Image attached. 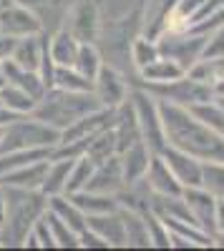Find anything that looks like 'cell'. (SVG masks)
<instances>
[{
	"instance_id": "6da1fadb",
	"label": "cell",
	"mask_w": 224,
	"mask_h": 251,
	"mask_svg": "<svg viewBox=\"0 0 224 251\" xmlns=\"http://www.w3.org/2000/svg\"><path fill=\"white\" fill-rule=\"evenodd\" d=\"M159 100L161 123H164V136L169 146L192 153L199 161H222L224 163V136L196 118L189 108L176 106L169 100Z\"/></svg>"
},
{
	"instance_id": "7a4b0ae2",
	"label": "cell",
	"mask_w": 224,
	"mask_h": 251,
	"mask_svg": "<svg viewBox=\"0 0 224 251\" xmlns=\"http://www.w3.org/2000/svg\"><path fill=\"white\" fill-rule=\"evenodd\" d=\"M3 188H5L8 211L3 228H0V246H23V239L30 231V226L48 208V199L40 191H28V188H10V186Z\"/></svg>"
},
{
	"instance_id": "3957f363",
	"label": "cell",
	"mask_w": 224,
	"mask_h": 251,
	"mask_svg": "<svg viewBox=\"0 0 224 251\" xmlns=\"http://www.w3.org/2000/svg\"><path fill=\"white\" fill-rule=\"evenodd\" d=\"M98 108H104V106L98 103L93 91L78 93V91H63V88H48L30 116L53 126L56 131H66L71 123H76L78 118H84Z\"/></svg>"
},
{
	"instance_id": "277c9868",
	"label": "cell",
	"mask_w": 224,
	"mask_h": 251,
	"mask_svg": "<svg viewBox=\"0 0 224 251\" xmlns=\"http://www.w3.org/2000/svg\"><path fill=\"white\" fill-rule=\"evenodd\" d=\"M60 141V131L38 121L35 116H15L0 138V153L10 151H30V149H56Z\"/></svg>"
},
{
	"instance_id": "5b68a950",
	"label": "cell",
	"mask_w": 224,
	"mask_h": 251,
	"mask_svg": "<svg viewBox=\"0 0 224 251\" xmlns=\"http://www.w3.org/2000/svg\"><path fill=\"white\" fill-rule=\"evenodd\" d=\"M131 106H134V116L139 123V133L149 143V149L154 153H159L167 146V136H164V123H161V111H159V100L156 96H151L146 88H136L129 93Z\"/></svg>"
},
{
	"instance_id": "8992f818",
	"label": "cell",
	"mask_w": 224,
	"mask_h": 251,
	"mask_svg": "<svg viewBox=\"0 0 224 251\" xmlns=\"http://www.w3.org/2000/svg\"><path fill=\"white\" fill-rule=\"evenodd\" d=\"M141 88H146L151 96H156L161 100L176 103V106H184V108H194V106H199V103L214 100V88L207 86V83L194 80L189 73H184L176 80H169V83H159V86H141Z\"/></svg>"
},
{
	"instance_id": "52a82bcc",
	"label": "cell",
	"mask_w": 224,
	"mask_h": 251,
	"mask_svg": "<svg viewBox=\"0 0 224 251\" xmlns=\"http://www.w3.org/2000/svg\"><path fill=\"white\" fill-rule=\"evenodd\" d=\"M207 38L209 35L194 33V30H164L156 38V43H159L161 55L176 60L184 71H189L194 63L201 58V53H204Z\"/></svg>"
},
{
	"instance_id": "ba28073f",
	"label": "cell",
	"mask_w": 224,
	"mask_h": 251,
	"mask_svg": "<svg viewBox=\"0 0 224 251\" xmlns=\"http://www.w3.org/2000/svg\"><path fill=\"white\" fill-rule=\"evenodd\" d=\"M63 20L66 23L60 28H66L68 33H73L81 43H96L98 35H101L98 0H73Z\"/></svg>"
},
{
	"instance_id": "9c48e42d",
	"label": "cell",
	"mask_w": 224,
	"mask_h": 251,
	"mask_svg": "<svg viewBox=\"0 0 224 251\" xmlns=\"http://www.w3.org/2000/svg\"><path fill=\"white\" fill-rule=\"evenodd\" d=\"M181 199H184L187 208L192 219L204 228V231L214 234V224H217V206H219V199L214 194H209L204 186H187L181 191Z\"/></svg>"
},
{
	"instance_id": "30bf717a",
	"label": "cell",
	"mask_w": 224,
	"mask_h": 251,
	"mask_svg": "<svg viewBox=\"0 0 224 251\" xmlns=\"http://www.w3.org/2000/svg\"><path fill=\"white\" fill-rule=\"evenodd\" d=\"M129 86H126V80L124 75H121L113 66H106L104 63V68L98 71V75L93 78V96L98 98V103L104 108H118L121 103H124L129 98Z\"/></svg>"
},
{
	"instance_id": "8fae6325",
	"label": "cell",
	"mask_w": 224,
	"mask_h": 251,
	"mask_svg": "<svg viewBox=\"0 0 224 251\" xmlns=\"http://www.w3.org/2000/svg\"><path fill=\"white\" fill-rule=\"evenodd\" d=\"M0 33L13 35V38H23V35H38L46 33L40 18L23 3H13L8 10L0 13Z\"/></svg>"
},
{
	"instance_id": "7c38bea8",
	"label": "cell",
	"mask_w": 224,
	"mask_h": 251,
	"mask_svg": "<svg viewBox=\"0 0 224 251\" xmlns=\"http://www.w3.org/2000/svg\"><path fill=\"white\" fill-rule=\"evenodd\" d=\"M161 158L167 161V166L171 169V174L176 176V181L181 186H201V161L194 158L192 153L176 149V146H164V149L159 151Z\"/></svg>"
},
{
	"instance_id": "4fadbf2b",
	"label": "cell",
	"mask_w": 224,
	"mask_h": 251,
	"mask_svg": "<svg viewBox=\"0 0 224 251\" xmlns=\"http://www.w3.org/2000/svg\"><path fill=\"white\" fill-rule=\"evenodd\" d=\"M86 226L93 234H98L109 244V249H126V228L121 211H109V214H93L86 216Z\"/></svg>"
},
{
	"instance_id": "5bb4252c",
	"label": "cell",
	"mask_w": 224,
	"mask_h": 251,
	"mask_svg": "<svg viewBox=\"0 0 224 251\" xmlns=\"http://www.w3.org/2000/svg\"><path fill=\"white\" fill-rule=\"evenodd\" d=\"M146 186L151 188V194H161V196H181L184 186L176 181V176L171 174V169L167 166V161L161 158V153H151L149 169L144 176Z\"/></svg>"
},
{
	"instance_id": "9a60e30c",
	"label": "cell",
	"mask_w": 224,
	"mask_h": 251,
	"mask_svg": "<svg viewBox=\"0 0 224 251\" xmlns=\"http://www.w3.org/2000/svg\"><path fill=\"white\" fill-rule=\"evenodd\" d=\"M51 158H40V161H30L26 166L0 174V186H10V188H28V191H40V183L46 178Z\"/></svg>"
},
{
	"instance_id": "2e32d148",
	"label": "cell",
	"mask_w": 224,
	"mask_h": 251,
	"mask_svg": "<svg viewBox=\"0 0 224 251\" xmlns=\"http://www.w3.org/2000/svg\"><path fill=\"white\" fill-rule=\"evenodd\" d=\"M124 186H126V181H124V171H121V158L116 153V156L106 158L104 163H96V171H93V176H91L86 188L98 191V194L116 196Z\"/></svg>"
},
{
	"instance_id": "e0dca14e",
	"label": "cell",
	"mask_w": 224,
	"mask_h": 251,
	"mask_svg": "<svg viewBox=\"0 0 224 251\" xmlns=\"http://www.w3.org/2000/svg\"><path fill=\"white\" fill-rule=\"evenodd\" d=\"M151 149L144 138H139L136 143H131L129 149H124L118 153L121 158V171H124V181L126 183H136L146 176L149 169V161H151Z\"/></svg>"
},
{
	"instance_id": "ac0fdd59",
	"label": "cell",
	"mask_w": 224,
	"mask_h": 251,
	"mask_svg": "<svg viewBox=\"0 0 224 251\" xmlns=\"http://www.w3.org/2000/svg\"><path fill=\"white\" fill-rule=\"evenodd\" d=\"M48 38L46 33H38V35H23L15 40L10 60L18 63L20 68H28V71H38L40 68V60H43V50H46Z\"/></svg>"
},
{
	"instance_id": "d6986e66",
	"label": "cell",
	"mask_w": 224,
	"mask_h": 251,
	"mask_svg": "<svg viewBox=\"0 0 224 251\" xmlns=\"http://www.w3.org/2000/svg\"><path fill=\"white\" fill-rule=\"evenodd\" d=\"M187 71L179 66L176 60L167 58V55H159L156 60H151L149 66H144L139 71V80L141 86H159V83H169V80H176L181 78Z\"/></svg>"
},
{
	"instance_id": "ffe728a7",
	"label": "cell",
	"mask_w": 224,
	"mask_h": 251,
	"mask_svg": "<svg viewBox=\"0 0 224 251\" xmlns=\"http://www.w3.org/2000/svg\"><path fill=\"white\" fill-rule=\"evenodd\" d=\"M5 80L10 83V86H18V88H23L26 93H30L35 100H40V98L46 96V91H48L38 71L20 68L18 63H13L10 58L5 60Z\"/></svg>"
},
{
	"instance_id": "44dd1931",
	"label": "cell",
	"mask_w": 224,
	"mask_h": 251,
	"mask_svg": "<svg viewBox=\"0 0 224 251\" xmlns=\"http://www.w3.org/2000/svg\"><path fill=\"white\" fill-rule=\"evenodd\" d=\"M71 196V201L84 211L86 216H93V214H109V211H118V199L111 196V194H98V191H91V188H84V191H76V194H66Z\"/></svg>"
},
{
	"instance_id": "7402d4cb",
	"label": "cell",
	"mask_w": 224,
	"mask_h": 251,
	"mask_svg": "<svg viewBox=\"0 0 224 251\" xmlns=\"http://www.w3.org/2000/svg\"><path fill=\"white\" fill-rule=\"evenodd\" d=\"M78 46H81V40L66 28H58L53 35H48V50H51V58L56 66H73Z\"/></svg>"
},
{
	"instance_id": "603a6c76",
	"label": "cell",
	"mask_w": 224,
	"mask_h": 251,
	"mask_svg": "<svg viewBox=\"0 0 224 251\" xmlns=\"http://www.w3.org/2000/svg\"><path fill=\"white\" fill-rule=\"evenodd\" d=\"M121 219H124V228H126V246L129 249H151L149 241V228H146V219L144 214L131 211V208H118Z\"/></svg>"
},
{
	"instance_id": "cb8c5ba5",
	"label": "cell",
	"mask_w": 224,
	"mask_h": 251,
	"mask_svg": "<svg viewBox=\"0 0 224 251\" xmlns=\"http://www.w3.org/2000/svg\"><path fill=\"white\" fill-rule=\"evenodd\" d=\"M71 166H73V158H51L46 178H43V183H40V194H43L46 199L66 194V181H68Z\"/></svg>"
},
{
	"instance_id": "d4e9b609",
	"label": "cell",
	"mask_w": 224,
	"mask_h": 251,
	"mask_svg": "<svg viewBox=\"0 0 224 251\" xmlns=\"http://www.w3.org/2000/svg\"><path fill=\"white\" fill-rule=\"evenodd\" d=\"M48 211L56 214L60 221H66L76 234H81L86 228V214L71 201V196L66 194H58V196H51L48 199Z\"/></svg>"
},
{
	"instance_id": "484cf974",
	"label": "cell",
	"mask_w": 224,
	"mask_h": 251,
	"mask_svg": "<svg viewBox=\"0 0 224 251\" xmlns=\"http://www.w3.org/2000/svg\"><path fill=\"white\" fill-rule=\"evenodd\" d=\"M0 103L15 116H30L38 106V100L30 93H26L18 86H10V83H5V86L0 88Z\"/></svg>"
},
{
	"instance_id": "4316f807",
	"label": "cell",
	"mask_w": 224,
	"mask_h": 251,
	"mask_svg": "<svg viewBox=\"0 0 224 251\" xmlns=\"http://www.w3.org/2000/svg\"><path fill=\"white\" fill-rule=\"evenodd\" d=\"M118 153V143H116V133H113V126H109V128H104L101 133H96L88 146H86V153L93 163H104L106 158L116 156Z\"/></svg>"
},
{
	"instance_id": "83f0119b",
	"label": "cell",
	"mask_w": 224,
	"mask_h": 251,
	"mask_svg": "<svg viewBox=\"0 0 224 251\" xmlns=\"http://www.w3.org/2000/svg\"><path fill=\"white\" fill-rule=\"evenodd\" d=\"M161 55L159 50V43H156V38H149V35H136L131 43H129V58H131V66L136 71H141L144 66H149L151 60H156Z\"/></svg>"
},
{
	"instance_id": "f1b7e54d",
	"label": "cell",
	"mask_w": 224,
	"mask_h": 251,
	"mask_svg": "<svg viewBox=\"0 0 224 251\" xmlns=\"http://www.w3.org/2000/svg\"><path fill=\"white\" fill-rule=\"evenodd\" d=\"M53 88L78 91V93H91V91H93V80L86 78L84 73H78L73 66H56V73H53Z\"/></svg>"
},
{
	"instance_id": "f546056e",
	"label": "cell",
	"mask_w": 224,
	"mask_h": 251,
	"mask_svg": "<svg viewBox=\"0 0 224 251\" xmlns=\"http://www.w3.org/2000/svg\"><path fill=\"white\" fill-rule=\"evenodd\" d=\"M194 80L207 83V86L214 88V83L224 75V58H214V55H201L194 66L187 71Z\"/></svg>"
},
{
	"instance_id": "4dcf8cb0",
	"label": "cell",
	"mask_w": 224,
	"mask_h": 251,
	"mask_svg": "<svg viewBox=\"0 0 224 251\" xmlns=\"http://www.w3.org/2000/svg\"><path fill=\"white\" fill-rule=\"evenodd\" d=\"M73 68H76L78 73H84L86 78H91V80L98 75V71L104 68V58H101L96 43H81V46H78Z\"/></svg>"
},
{
	"instance_id": "1f68e13d",
	"label": "cell",
	"mask_w": 224,
	"mask_h": 251,
	"mask_svg": "<svg viewBox=\"0 0 224 251\" xmlns=\"http://www.w3.org/2000/svg\"><path fill=\"white\" fill-rule=\"evenodd\" d=\"M96 171V163L88 156H78L73 158V166L68 171V181H66V194H76V191H84L88 186L91 176Z\"/></svg>"
},
{
	"instance_id": "d6a6232c",
	"label": "cell",
	"mask_w": 224,
	"mask_h": 251,
	"mask_svg": "<svg viewBox=\"0 0 224 251\" xmlns=\"http://www.w3.org/2000/svg\"><path fill=\"white\" fill-rule=\"evenodd\" d=\"M201 186L217 199H224V163L222 161H201Z\"/></svg>"
},
{
	"instance_id": "836d02e7",
	"label": "cell",
	"mask_w": 224,
	"mask_h": 251,
	"mask_svg": "<svg viewBox=\"0 0 224 251\" xmlns=\"http://www.w3.org/2000/svg\"><path fill=\"white\" fill-rule=\"evenodd\" d=\"M46 221H48L51 234L56 239V249H81L78 246V234L73 231L66 221H60L56 214H51L48 208H46Z\"/></svg>"
},
{
	"instance_id": "e575fe53",
	"label": "cell",
	"mask_w": 224,
	"mask_h": 251,
	"mask_svg": "<svg viewBox=\"0 0 224 251\" xmlns=\"http://www.w3.org/2000/svg\"><path fill=\"white\" fill-rule=\"evenodd\" d=\"M146 219V228H149V241H151V249H171V234L167 224L161 221L154 211L144 214Z\"/></svg>"
},
{
	"instance_id": "d590c367",
	"label": "cell",
	"mask_w": 224,
	"mask_h": 251,
	"mask_svg": "<svg viewBox=\"0 0 224 251\" xmlns=\"http://www.w3.org/2000/svg\"><path fill=\"white\" fill-rule=\"evenodd\" d=\"M201 55H214V58H224V23L209 33L207 38V46H204V53Z\"/></svg>"
},
{
	"instance_id": "8d00e7d4",
	"label": "cell",
	"mask_w": 224,
	"mask_h": 251,
	"mask_svg": "<svg viewBox=\"0 0 224 251\" xmlns=\"http://www.w3.org/2000/svg\"><path fill=\"white\" fill-rule=\"evenodd\" d=\"M78 246H81V249H109V244L101 239L98 234H93L88 226L78 234Z\"/></svg>"
},
{
	"instance_id": "74e56055",
	"label": "cell",
	"mask_w": 224,
	"mask_h": 251,
	"mask_svg": "<svg viewBox=\"0 0 224 251\" xmlns=\"http://www.w3.org/2000/svg\"><path fill=\"white\" fill-rule=\"evenodd\" d=\"M15 40L13 35H5V33H0V60H8L10 53H13V46H15Z\"/></svg>"
},
{
	"instance_id": "f35d334b",
	"label": "cell",
	"mask_w": 224,
	"mask_h": 251,
	"mask_svg": "<svg viewBox=\"0 0 224 251\" xmlns=\"http://www.w3.org/2000/svg\"><path fill=\"white\" fill-rule=\"evenodd\" d=\"M214 226H217L214 231L224 234V199H219V206H217V224H214Z\"/></svg>"
},
{
	"instance_id": "ab89813d",
	"label": "cell",
	"mask_w": 224,
	"mask_h": 251,
	"mask_svg": "<svg viewBox=\"0 0 224 251\" xmlns=\"http://www.w3.org/2000/svg\"><path fill=\"white\" fill-rule=\"evenodd\" d=\"M5 211H8V201H5V188L0 186V228H3V221H5Z\"/></svg>"
},
{
	"instance_id": "60d3db41",
	"label": "cell",
	"mask_w": 224,
	"mask_h": 251,
	"mask_svg": "<svg viewBox=\"0 0 224 251\" xmlns=\"http://www.w3.org/2000/svg\"><path fill=\"white\" fill-rule=\"evenodd\" d=\"M13 118H15V113H10V111L3 106V103H0V126H8Z\"/></svg>"
},
{
	"instance_id": "b9f144b4",
	"label": "cell",
	"mask_w": 224,
	"mask_h": 251,
	"mask_svg": "<svg viewBox=\"0 0 224 251\" xmlns=\"http://www.w3.org/2000/svg\"><path fill=\"white\" fill-rule=\"evenodd\" d=\"M212 246H217V249H224V234L214 231V234H212Z\"/></svg>"
},
{
	"instance_id": "7bdbcfd3",
	"label": "cell",
	"mask_w": 224,
	"mask_h": 251,
	"mask_svg": "<svg viewBox=\"0 0 224 251\" xmlns=\"http://www.w3.org/2000/svg\"><path fill=\"white\" fill-rule=\"evenodd\" d=\"M214 96H224V75L214 83Z\"/></svg>"
},
{
	"instance_id": "ee69618b",
	"label": "cell",
	"mask_w": 224,
	"mask_h": 251,
	"mask_svg": "<svg viewBox=\"0 0 224 251\" xmlns=\"http://www.w3.org/2000/svg\"><path fill=\"white\" fill-rule=\"evenodd\" d=\"M5 83H8L5 80V60H0V88H3Z\"/></svg>"
},
{
	"instance_id": "f6af8a7d",
	"label": "cell",
	"mask_w": 224,
	"mask_h": 251,
	"mask_svg": "<svg viewBox=\"0 0 224 251\" xmlns=\"http://www.w3.org/2000/svg\"><path fill=\"white\" fill-rule=\"evenodd\" d=\"M13 3H18V0H0V13H3V10H8Z\"/></svg>"
},
{
	"instance_id": "bcb514c9",
	"label": "cell",
	"mask_w": 224,
	"mask_h": 251,
	"mask_svg": "<svg viewBox=\"0 0 224 251\" xmlns=\"http://www.w3.org/2000/svg\"><path fill=\"white\" fill-rule=\"evenodd\" d=\"M214 103H217V106L224 111V96H214Z\"/></svg>"
},
{
	"instance_id": "7dc6e473",
	"label": "cell",
	"mask_w": 224,
	"mask_h": 251,
	"mask_svg": "<svg viewBox=\"0 0 224 251\" xmlns=\"http://www.w3.org/2000/svg\"><path fill=\"white\" fill-rule=\"evenodd\" d=\"M3 128H5V126H0V138H3Z\"/></svg>"
}]
</instances>
